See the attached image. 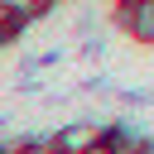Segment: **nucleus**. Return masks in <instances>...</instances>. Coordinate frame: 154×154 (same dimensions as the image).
Here are the masks:
<instances>
[{"instance_id": "1", "label": "nucleus", "mask_w": 154, "mask_h": 154, "mask_svg": "<svg viewBox=\"0 0 154 154\" xmlns=\"http://www.w3.org/2000/svg\"><path fill=\"white\" fill-rule=\"evenodd\" d=\"M120 24H125V34H130V38L149 43V38H154V0H144V5H130V10H120Z\"/></svg>"}, {"instance_id": "2", "label": "nucleus", "mask_w": 154, "mask_h": 154, "mask_svg": "<svg viewBox=\"0 0 154 154\" xmlns=\"http://www.w3.org/2000/svg\"><path fill=\"white\" fill-rule=\"evenodd\" d=\"M24 24H29L24 14H14V10H5V5H0V43H10V38L24 29Z\"/></svg>"}, {"instance_id": "3", "label": "nucleus", "mask_w": 154, "mask_h": 154, "mask_svg": "<svg viewBox=\"0 0 154 154\" xmlns=\"http://www.w3.org/2000/svg\"><path fill=\"white\" fill-rule=\"evenodd\" d=\"M14 154H58V149H53V135H48V140H24V144H14Z\"/></svg>"}, {"instance_id": "4", "label": "nucleus", "mask_w": 154, "mask_h": 154, "mask_svg": "<svg viewBox=\"0 0 154 154\" xmlns=\"http://www.w3.org/2000/svg\"><path fill=\"white\" fill-rule=\"evenodd\" d=\"M0 5L14 10V14H24V19H34V5H38V0H0Z\"/></svg>"}, {"instance_id": "5", "label": "nucleus", "mask_w": 154, "mask_h": 154, "mask_svg": "<svg viewBox=\"0 0 154 154\" xmlns=\"http://www.w3.org/2000/svg\"><path fill=\"white\" fill-rule=\"evenodd\" d=\"M130 5H144V0H120V10H130Z\"/></svg>"}, {"instance_id": "6", "label": "nucleus", "mask_w": 154, "mask_h": 154, "mask_svg": "<svg viewBox=\"0 0 154 154\" xmlns=\"http://www.w3.org/2000/svg\"><path fill=\"white\" fill-rule=\"evenodd\" d=\"M0 154H14V144H0Z\"/></svg>"}]
</instances>
